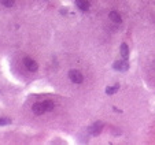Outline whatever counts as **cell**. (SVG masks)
I'll list each match as a JSON object with an SVG mask.
<instances>
[{
    "label": "cell",
    "mask_w": 155,
    "mask_h": 145,
    "mask_svg": "<svg viewBox=\"0 0 155 145\" xmlns=\"http://www.w3.org/2000/svg\"><path fill=\"white\" fill-rule=\"evenodd\" d=\"M23 65H25L26 69H28L29 71H32V73L37 71V69H39L37 62H36V60H33L32 58H29V56H25V58H23Z\"/></svg>",
    "instance_id": "1"
},
{
    "label": "cell",
    "mask_w": 155,
    "mask_h": 145,
    "mask_svg": "<svg viewBox=\"0 0 155 145\" xmlns=\"http://www.w3.org/2000/svg\"><path fill=\"white\" fill-rule=\"evenodd\" d=\"M69 78L72 79L74 84H81L84 81L82 74L80 73L78 70H70V71H69Z\"/></svg>",
    "instance_id": "2"
},
{
    "label": "cell",
    "mask_w": 155,
    "mask_h": 145,
    "mask_svg": "<svg viewBox=\"0 0 155 145\" xmlns=\"http://www.w3.org/2000/svg\"><path fill=\"white\" fill-rule=\"evenodd\" d=\"M103 127H104L103 122H102V120H97V122H95L92 126L89 127V131H91V134H92V136H99V134L102 133Z\"/></svg>",
    "instance_id": "3"
},
{
    "label": "cell",
    "mask_w": 155,
    "mask_h": 145,
    "mask_svg": "<svg viewBox=\"0 0 155 145\" xmlns=\"http://www.w3.org/2000/svg\"><path fill=\"white\" fill-rule=\"evenodd\" d=\"M113 67L115 70H118V71H126L128 69H129V63L126 62V59L124 60H117V62H114Z\"/></svg>",
    "instance_id": "4"
},
{
    "label": "cell",
    "mask_w": 155,
    "mask_h": 145,
    "mask_svg": "<svg viewBox=\"0 0 155 145\" xmlns=\"http://www.w3.org/2000/svg\"><path fill=\"white\" fill-rule=\"evenodd\" d=\"M32 111L36 114V115H41V114L45 112V107L43 103H35L32 107Z\"/></svg>",
    "instance_id": "5"
},
{
    "label": "cell",
    "mask_w": 155,
    "mask_h": 145,
    "mask_svg": "<svg viewBox=\"0 0 155 145\" xmlns=\"http://www.w3.org/2000/svg\"><path fill=\"white\" fill-rule=\"evenodd\" d=\"M109 16H110L111 21H113L114 23H117V25H119V23L122 22V18H121V15H119L117 11H111Z\"/></svg>",
    "instance_id": "6"
},
{
    "label": "cell",
    "mask_w": 155,
    "mask_h": 145,
    "mask_svg": "<svg viewBox=\"0 0 155 145\" xmlns=\"http://www.w3.org/2000/svg\"><path fill=\"white\" fill-rule=\"evenodd\" d=\"M77 7L80 10H82V11H87V10L89 8V2L88 0H77Z\"/></svg>",
    "instance_id": "7"
},
{
    "label": "cell",
    "mask_w": 155,
    "mask_h": 145,
    "mask_svg": "<svg viewBox=\"0 0 155 145\" xmlns=\"http://www.w3.org/2000/svg\"><path fill=\"white\" fill-rule=\"evenodd\" d=\"M121 56H122L124 59H128V56H129V47H128V44H125V43L121 45Z\"/></svg>",
    "instance_id": "8"
},
{
    "label": "cell",
    "mask_w": 155,
    "mask_h": 145,
    "mask_svg": "<svg viewBox=\"0 0 155 145\" xmlns=\"http://www.w3.org/2000/svg\"><path fill=\"white\" fill-rule=\"evenodd\" d=\"M43 104H44V107H45V111H52L54 110V101L52 100H44Z\"/></svg>",
    "instance_id": "9"
},
{
    "label": "cell",
    "mask_w": 155,
    "mask_h": 145,
    "mask_svg": "<svg viewBox=\"0 0 155 145\" xmlns=\"http://www.w3.org/2000/svg\"><path fill=\"white\" fill-rule=\"evenodd\" d=\"M118 85H114V86H107L106 88V93L107 94H114V93H115L117 92V90H118Z\"/></svg>",
    "instance_id": "10"
},
{
    "label": "cell",
    "mask_w": 155,
    "mask_h": 145,
    "mask_svg": "<svg viewBox=\"0 0 155 145\" xmlns=\"http://www.w3.org/2000/svg\"><path fill=\"white\" fill-rule=\"evenodd\" d=\"M2 3L6 7H12L14 6V0H2Z\"/></svg>",
    "instance_id": "11"
},
{
    "label": "cell",
    "mask_w": 155,
    "mask_h": 145,
    "mask_svg": "<svg viewBox=\"0 0 155 145\" xmlns=\"http://www.w3.org/2000/svg\"><path fill=\"white\" fill-rule=\"evenodd\" d=\"M10 120L8 119H4V118H0V126H3V125H8Z\"/></svg>",
    "instance_id": "12"
}]
</instances>
